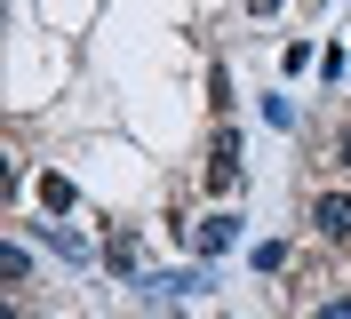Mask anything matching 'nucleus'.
I'll return each instance as SVG.
<instances>
[{
	"label": "nucleus",
	"mask_w": 351,
	"mask_h": 319,
	"mask_svg": "<svg viewBox=\"0 0 351 319\" xmlns=\"http://www.w3.org/2000/svg\"><path fill=\"white\" fill-rule=\"evenodd\" d=\"M335 168L351 176V128H343V136H335Z\"/></svg>",
	"instance_id": "7"
},
{
	"label": "nucleus",
	"mask_w": 351,
	"mask_h": 319,
	"mask_svg": "<svg viewBox=\"0 0 351 319\" xmlns=\"http://www.w3.org/2000/svg\"><path fill=\"white\" fill-rule=\"evenodd\" d=\"M311 232L335 239V248H351V191H319V200H311Z\"/></svg>",
	"instance_id": "1"
},
{
	"label": "nucleus",
	"mask_w": 351,
	"mask_h": 319,
	"mask_svg": "<svg viewBox=\"0 0 351 319\" xmlns=\"http://www.w3.org/2000/svg\"><path fill=\"white\" fill-rule=\"evenodd\" d=\"M0 272H8V287H24V279H32V255H24V248H8V255H0Z\"/></svg>",
	"instance_id": "5"
},
{
	"label": "nucleus",
	"mask_w": 351,
	"mask_h": 319,
	"mask_svg": "<svg viewBox=\"0 0 351 319\" xmlns=\"http://www.w3.org/2000/svg\"><path fill=\"white\" fill-rule=\"evenodd\" d=\"M40 239H48V248H56V255H72V263H88V239H72L64 224H40Z\"/></svg>",
	"instance_id": "4"
},
{
	"label": "nucleus",
	"mask_w": 351,
	"mask_h": 319,
	"mask_svg": "<svg viewBox=\"0 0 351 319\" xmlns=\"http://www.w3.org/2000/svg\"><path fill=\"white\" fill-rule=\"evenodd\" d=\"M232 239H240V215H208L199 224V255H223Z\"/></svg>",
	"instance_id": "3"
},
{
	"label": "nucleus",
	"mask_w": 351,
	"mask_h": 319,
	"mask_svg": "<svg viewBox=\"0 0 351 319\" xmlns=\"http://www.w3.org/2000/svg\"><path fill=\"white\" fill-rule=\"evenodd\" d=\"M311 319H351V296H328V303H319Z\"/></svg>",
	"instance_id": "6"
},
{
	"label": "nucleus",
	"mask_w": 351,
	"mask_h": 319,
	"mask_svg": "<svg viewBox=\"0 0 351 319\" xmlns=\"http://www.w3.org/2000/svg\"><path fill=\"white\" fill-rule=\"evenodd\" d=\"M247 8H256V16H271V8H280V0H247Z\"/></svg>",
	"instance_id": "8"
},
{
	"label": "nucleus",
	"mask_w": 351,
	"mask_h": 319,
	"mask_svg": "<svg viewBox=\"0 0 351 319\" xmlns=\"http://www.w3.org/2000/svg\"><path fill=\"white\" fill-rule=\"evenodd\" d=\"M208 191H240V136H216V152H208Z\"/></svg>",
	"instance_id": "2"
}]
</instances>
